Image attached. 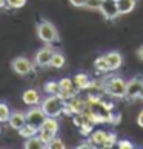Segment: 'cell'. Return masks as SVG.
Returning a JSON list of instances; mask_svg holds the SVG:
<instances>
[{"label":"cell","instance_id":"603a6c76","mask_svg":"<svg viewBox=\"0 0 143 149\" xmlns=\"http://www.w3.org/2000/svg\"><path fill=\"white\" fill-rule=\"evenodd\" d=\"M11 117V112H9V108L6 103H0V121H8Z\"/></svg>","mask_w":143,"mask_h":149},{"label":"cell","instance_id":"1f68e13d","mask_svg":"<svg viewBox=\"0 0 143 149\" xmlns=\"http://www.w3.org/2000/svg\"><path fill=\"white\" fill-rule=\"evenodd\" d=\"M5 5H6V0H0V8H5Z\"/></svg>","mask_w":143,"mask_h":149},{"label":"cell","instance_id":"44dd1931","mask_svg":"<svg viewBox=\"0 0 143 149\" xmlns=\"http://www.w3.org/2000/svg\"><path fill=\"white\" fill-rule=\"evenodd\" d=\"M43 89H45V92L49 94V95H57V94L60 92L59 81H48V83L43 86Z\"/></svg>","mask_w":143,"mask_h":149},{"label":"cell","instance_id":"7c38bea8","mask_svg":"<svg viewBox=\"0 0 143 149\" xmlns=\"http://www.w3.org/2000/svg\"><path fill=\"white\" fill-rule=\"evenodd\" d=\"M8 123H9V126L13 129L19 131L20 128H23V126L26 125V117H25L23 112H14V114H11Z\"/></svg>","mask_w":143,"mask_h":149},{"label":"cell","instance_id":"8fae6325","mask_svg":"<svg viewBox=\"0 0 143 149\" xmlns=\"http://www.w3.org/2000/svg\"><path fill=\"white\" fill-rule=\"evenodd\" d=\"M73 81H74V85H75V88H77L79 91H85V89H89L92 80L89 79V75H88V74L80 72V74H75V75H74Z\"/></svg>","mask_w":143,"mask_h":149},{"label":"cell","instance_id":"ffe728a7","mask_svg":"<svg viewBox=\"0 0 143 149\" xmlns=\"http://www.w3.org/2000/svg\"><path fill=\"white\" fill-rule=\"evenodd\" d=\"M65 56L63 54H60V52H54V56H52V58H51V66L52 68H63L65 66Z\"/></svg>","mask_w":143,"mask_h":149},{"label":"cell","instance_id":"30bf717a","mask_svg":"<svg viewBox=\"0 0 143 149\" xmlns=\"http://www.w3.org/2000/svg\"><path fill=\"white\" fill-rule=\"evenodd\" d=\"M105 58H106L108 66H109L111 71H117L120 66H122V63H123L122 54L117 52V51H109L108 54H105Z\"/></svg>","mask_w":143,"mask_h":149},{"label":"cell","instance_id":"d6a6232c","mask_svg":"<svg viewBox=\"0 0 143 149\" xmlns=\"http://www.w3.org/2000/svg\"><path fill=\"white\" fill-rule=\"evenodd\" d=\"M115 2H119V0H115Z\"/></svg>","mask_w":143,"mask_h":149},{"label":"cell","instance_id":"484cf974","mask_svg":"<svg viewBox=\"0 0 143 149\" xmlns=\"http://www.w3.org/2000/svg\"><path fill=\"white\" fill-rule=\"evenodd\" d=\"M48 148H51V149H65V143L60 139H57V137H54L52 141L48 145Z\"/></svg>","mask_w":143,"mask_h":149},{"label":"cell","instance_id":"cb8c5ba5","mask_svg":"<svg viewBox=\"0 0 143 149\" xmlns=\"http://www.w3.org/2000/svg\"><path fill=\"white\" fill-rule=\"evenodd\" d=\"M6 5H8L9 8L19 9V8H23L25 5H26V0H6Z\"/></svg>","mask_w":143,"mask_h":149},{"label":"cell","instance_id":"52a82bcc","mask_svg":"<svg viewBox=\"0 0 143 149\" xmlns=\"http://www.w3.org/2000/svg\"><path fill=\"white\" fill-rule=\"evenodd\" d=\"M54 49L51 46H45L42 48L40 51L36 54V65H38L40 68H45V66H51V58L54 56Z\"/></svg>","mask_w":143,"mask_h":149},{"label":"cell","instance_id":"9c48e42d","mask_svg":"<svg viewBox=\"0 0 143 149\" xmlns=\"http://www.w3.org/2000/svg\"><path fill=\"white\" fill-rule=\"evenodd\" d=\"M66 108L69 109V112L71 115H80L82 112L85 111V108H86V102L85 100H82V98L79 95H75L73 98H69V100L66 102Z\"/></svg>","mask_w":143,"mask_h":149},{"label":"cell","instance_id":"8992f818","mask_svg":"<svg viewBox=\"0 0 143 149\" xmlns=\"http://www.w3.org/2000/svg\"><path fill=\"white\" fill-rule=\"evenodd\" d=\"M143 86V77L135 75L134 79L126 81V98H139V92Z\"/></svg>","mask_w":143,"mask_h":149},{"label":"cell","instance_id":"3957f363","mask_svg":"<svg viewBox=\"0 0 143 149\" xmlns=\"http://www.w3.org/2000/svg\"><path fill=\"white\" fill-rule=\"evenodd\" d=\"M37 36L42 42L48 43V45L59 40V32L56 29V26L51 22H46V20H43L37 25Z\"/></svg>","mask_w":143,"mask_h":149},{"label":"cell","instance_id":"d6986e66","mask_svg":"<svg viewBox=\"0 0 143 149\" xmlns=\"http://www.w3.org/2000/svg\"><path fill=\"white\" fill-rule=\"evenodd\" d=\"M94 68L97 72H109V66H108V62H106V58L105 56H100V57H97L96 58V62H94Z\"/></svg>","mask_w":143,"mask_h":149},{"label":"cell","instance_id":"f1b7e54d","mask_svg":"<svg viewBox=\"0 0 143 149\" xmlns=\"http://www.w3.org/2000/svg\"><path fill=\"white\" fill-rule=\"evenodd\" d=\"M137 125H139L140 128H143V109L139 112V117H137Z\"/></svg>","mask_w":143,"mask_h":149},{"label":"cell","instance_id":"ba28073f","mask_svg":"<svg viewBox=\"0 0 143 149\" xmlns=\"http://www.w3.org/2000/svg\"><path fill=\"white\" fill-rule=\"evenodd\" d=\"M13 69L19 75H28L32 71V63L25 57H17V58H14V62H13Z\"/></svg>","mask_w":143,"mask_h":149},{"label":"cell","instance_id":"7a4b0ae2","mask_svg":"<svg viewBox=\"0 0 143 149\" xmlns=\"http://www.w3.org/2000/svg\"><path fill=\"white\" fill-rule=\"evenodd\" d=\"M65 104H66V102L60 95H48L45 100H42L40 108L46 114V117H56L57 118L60 114H63Z\"/></svg>","mask_w":143,"mask_h":149},{"label":"cell","instance_id":"277c9868","mask_svg":"<svg viewBox=\"0 0 143 149\" xmlns=\"http://www.w3.org/2000/svg\"><path fill=\"white\" fill-rule=\"evenodd\" d=\"M26 117V123L34 126V128L40 129V126L43 125V121L46 120V114L43 112L42 108H31L28 112L25 114Z\"/></svg>","mask_w":143,"mask_h":149},{"label":"cell","instance_id":"83f0119b","mask_svg":"<svg viewBox=\"0 0 143 149\" xmlns=\"http://www.w3.org/2000/svg\"><path fill=\"white\" fill-rule=\"evenodd\" d=\"M69 3L75 8H83L85 6V0H69Z\"/></svg>","mask_w":143,"mask_h":149},{"label":"cell","instance_id":"e0dca14e","mask_svg":"<svg viewBox=\"0 0 143 149\" xmlns=\"http://www.w3.org/2000/svg\"><path fill=\"white\" fill-rule=\"evenodd\" d=\"M25 148L26 149H43V148H48V146L38 135H34V137H31V139H26Z\"/></svg>","mask_w":143,"mask_h":149},{"label":"cell","instance_id":"ac0fdd59","mask_svg":"<svg viewBox=\"0 0 143 149\" xmlns=\"http://www.w3.org/2000/svg\"><path fill=\"white\" fill-rule=\"evenodd\" d=\"M19 134H20V137H23V139H31V137H34V135L38 134V129L26 123L23 128L19 129Z\"/></svg>","mask_w":143,"mask_h":149},{"label":"cell","instance_id":"5bb4252c","mask_svg":"<svg viewBox=\"0 0 143 149\" xmlns=\"http://www.w3.org/2000/svg\"><path fill=\"white\" fill-rule=\"evenodd\" d=\"M108 134L109 132H106V131H102V129H98V131H94L91 134V143L94 146H102L103 148V145H105V141H106V139H108Z\"/></svg>","mask_w":143,"mask_h":149},{"label":"cell","instance_id":"4fadbf2b","mask_svg":"<svg viewBox=\"0 0 143 149\" xmlns=\"http://www.w3.org/2000/svg\"><path fill=\"white\" fill-rule=\"evenodd\" d=\"M22 98H23L25 104H29V106H34V104L40 103V94L36 89H26L23 92V95H22Z\"/></svg>","mask_w":143,"mask_h":149},{"label":"cell","instance_id":"9a60e30c","mask_svg":"<svg viewBox=\"0 0 143 149\" xmlns=\"http://www.w3.org/2000/svg\"><path fill=\"white\" fill-rule=\"evenodd\" d=\"M40 129H43V131H46V132H51V134H56V135H57L59 121L56 120V117H46V120L43 121V125L40 126Z\"/></svg>","mask_w":143,"mask_h":149},{"label":"cell","instance_id":"5b68a950","mask_svg":"<svg viewBox=\"0 0 143 149\" xmlns=\"http://www.w3.org/2000/svg\"><path fill=\"white\" fill-rule=\"evenodd\" d=\"M100 13L103 14V17H105L106 20H115L119 15H122L120 11H119V5H117L115 0H103Z\"/></svg>","mask_w":143,"mask_h":149},{"label":"cell","instance_id":"4316f807","mask_svg":"<svg viewBox=\"0 0 143 149\" xmlns=\"http://www.w3.org/2000/svg\"><path fill=\"white\" fill-rule=\"evenodd\" d=\"M117 148H120V149H133L134 145L129 140H119L117 141Z\"/></svg>","mask_w":143,"mask_h":149},{"label":"cell","instance_id":"7402d4cb","mask_svg":"<svg viewBox=\"0 0 143 149\" xmlns=\"http://www.w3.org/2000/svg\"><path fill=\"white\" fill-rule=\"evenodd\" d=\"M102 3H103V0H85V6L83 8L92 9V11H100Z\"/></svg>","mask_w":143,"mask_h":149},{"label":"cell","instance_id":"d4e9b609","mask_svg":"<svg viewBox=\"0 0 143 149\" xmlns=\"http://www.w3.org/2000/svg\"><path fill=\"white\" fill-rule=\"evenodd\" d=\"M114 145H117V137H115L114 132H109L108 134V139L105 141V145H103V148H112Z\"/></svg>","mask_w":143,"mask_h":149},{"label":"cell","instance_id":"f546056e","mask_svg":"<svg viewBox=\"0 0 143 149\" xmlns=\"http://www.w3.org/2000/svg\"><path fill=\"white\" fill-rule=\"evenodd\" d=\"M135 54H137V57H139L142 62H143V45L140 46V48H137V51H135Z\"/></svg>","mask_w":143,"mask_h":149},{"label":"cell","instance_id":"2e32d148","mask_svg":"<svg viewBox=\"0 0 143 149\" xmlns=\"http://www.w3.org/2000/svg\"><path fill=\"white\" fill-rule=\"evenodd\" d=\"M117 5H119L120 14H129L134 11L135 5H137V0H119Z\"/></svg>","mask_w":143,"mask_h":149},{"label":"cell","instance_id":"4dcf8cb0","mask_svg":"<svg viewBox=\"0 0 143 149\" xmlns=\"http://www.w3.org/2000/svg\"><path fill=\"white\" fill-rule=\"evenodd\" d=\"M139 98L143 102V86H142V89H140V92H139Z\"/></svg>","mask_w":143,"mask_h":149},{"label":"cell","instance_id":"6da1fadb","mask_svg":"<svg viewBox=\"0 0 143 149\" xmlns=\"http://www.w3.org/2000/svg\"><path fill=\"white\" fill-rule=\"evenodd\" d=\"M103 91L114 98L126 97V81L122 77H108L103 80Z\"/></svg>","mask_w":143,"mask_h":149}]
</instances>
